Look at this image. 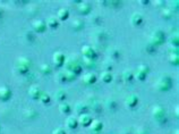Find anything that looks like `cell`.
Segmentation results:
<instances>
[{
	"mask_svg": "<svg viewBox=\"0 0 179 134\" xmlns=\"http://www.w3.org/2000/svg\"><path fill=\"white\" fill-rule=\"evenodd\" d=\"M171 84H172L171 78L167 76V75H164V76L159 78V81L157 82V88L160 91H168L171 88Z\"/></svg>",
	"mask_w": 179,
	"mask_h": 134,
	"instance_id": "1",
	"label": "cell"
},
{
	"mask_svg": "<svg viewBox=\"0 0 179 134\" xmlns=\"http://www.w3.org/2000/svg\"><path fill=\"white\" fill-rule=\"evenodd\" d=\"M30 60L26 59V58H19L18 60H17V64H16V68H17V71L19 72V73H22V74H25V73H27L29 72V69H30Z\"/></svg>",
	"mask_w": 179,
	"mask_h": 134,
	"instance_id": "2",
	"label": "cell"
},
{
	"mask_svg": "<svg viewBox=\"0 0 179 134\" xmlns=\"http://www.w3.org/2000/svg\"><path fill=\"white\" fill-rule=\"evenodd\" d=\"M82 53L83 56L85 57V59H89V60H93L97 57V53L94 51V49L92 47H90V45H83Z\"/></svg>",
	"mask_w": 179,
	"mask_h": 134,
	"instance_id": "3",
	"label": "cell"
},
{
	"mask_svg": "<svg viewBox=\"0 0 179 134\" xmlns=\"http://www.w3.org/2000/svg\"><path fill=\"white\" fill-rule=\"evenodd\" d=\"M66 67H67V71L73 72V73H74L75 75H76V74H79V73L82 72V66H81V65H79L78 63L74 61V60H68Z\"/></svg>",
	"mask_w": 179,
	"mask_h": 134,
	"instance_id": "4",
	"label": "cell"
},
{
	"mask_svg": "<svg viewBox=\"0 0 179 134\" xmlns=\"http://www.w3.org/2000/svg\"><path fill=\"white\" fill-rule=\"evenodd\" d=\"M52 61L56 66H58V67L63 66V64H65V61H66L65 55H63L61 51H56L52 56Z\"/></svg>",
	"mask_w": 179,
	"mask_h": 134,
	"instance_id": "5",
	"label": "cell"
},
{
	"mask_svg": "<svg viewBox=\"0 0 179 134\" xmlns=\"http://www.w3.org/2000/svg\"><path fill=\"white\" fill-rule=\"evenodd\" d=\"M92 117L87 114H82V115H79V117L77 118V122L78 124H81L82 126H90L91 123H92Z\"/></svg>",
	"mask_w": 179,
	"mask_h": 134,
	"instance_id": "6",
	"label": "cell"
},
{
	"mask_svg": "<svg viewBox=\"0 0 179 134\" xmlns=\"http://www.w3.org/2000/svg\"><path fill=\"white\" fill-rule=\"evenodd\" d=\"M33 29L35 32H37V33H43V32L47 30L45 22H43V21H35V22L33 23Z\"/></svg>",
	"mask_w": 179,
	"mask_h": 134,
	"instance_id": "7",
	"label": "cell"
},
{
	"mask_svg": "<svg viewBox=\"0 0 179 134\" xmlns=\"http://www.w3.org/2000/svg\"><path fill=\"white\" fill-rule=\"evenodd\" d=\"M41 93H42L41 89L37 85H32L30 88V90H29V94H30V97L32 98V99H37V98H40Z\"/></svg>",
	"mask_w": 179,
	"mask_h": 134,
	"instance_id": "8",
	"label": "cell"
},
{
	"mask_svg": "<svg viewBox=\"0 0 179 134\" xmlns=\"http://www.w3.org/2000/svg\"><path fill=\"white\" fill-rule=\"evenodd\" d=\"M164 40V34L161 31H155L152 35V42L155 45H161Z\"/></svg>",
	"mask_w": 179,
	"mask_h": 134,
	"instance_id": "9",
	"label": "cell"
},
{
	"mask_svg": "<svg viewBox=\"0 0 179 134\" xmlns=\"http://www.w3.org/2000/svg\"><path fill=\"white\" fill-rule=\"evenodd\" d=\"M138 104V97L135 94H131L126 98V106L129 108H134L135 106H137Z\"/></svg>",
	"mask_w": 179,
	"mask_h": 134,
	"instance_id": "10",
	"label": "cell"
},
{
	"mask_svg": "<svg viewBox=\"0 0 179 134\" xmlns=\"http://www.w3.org/2000/svg\"><path fill=\"white\" fill-rule=\"evenodd\" d=\"M143 22V17L139 13H134L131 17V24L133 26H138L141 25Z\"/></svg>",
	"mask_w": 179,
	"mask_h": 134,
	"instance_id": "11",
	"label": "cell"
},
{
	"mask_svg": "<svg viewBox=\"0 0 179 134\" xmlns=\"http://www.w3.org/2000/svg\"><path fill=\"white\" fill-rule=\"evenodd\" d=\"M45 25H47V27H49V29H56V27H58V25H59V21H58V18H57L56 16H50V17L47 19Z\"/></svg>",
	"mask_w": 179,
	"mask_h": 134,
	"instance_id": "12",
	"label": "cell"
},
{
	"mask_svg": "<svg viewBox=\"0 0 179 134\" xmlns=\"http://www.w3.org/2000/svg\"><path fill=\"white\" fill-rule=\"evenodd\" d=\"M11 97V91L8 88H6V86H1L0 88V99L1 100H8L9 98Z\"/></svg>",
	"mask_w": 179,
	"mask_h": 134,
	"instance_id": "13",
	"label": "cell"
},
{
	"mask_svg": "<svg viewBox=\"0 0 179 134\" xmlns=\"http://www.w3.org/2000/svg\"><path fill=\"white\" fill-rule=\"evenodd\" d=\"M83 81L86 84H94V83L97 82V75L94 74V73H86L84 75V77H83Z\"/></svg>",
	"mask_w": 179,
	"mask_h": 134,
	"instance_id": "14",
	"label": "cell"
},
{
	"mask_svg": "<svg viewBox=\"0 0 179 134\" xmlns=\"http://www.w3.org/2000/svg\"><path fill=\"white\" fill-rule=\"evenodd\" d=\"M68 17H69V10L66 8H60L58 10V14H57V18L60 21H66Z\"/></svg>",
	"mask_w": 179,
	"mask_h": 134,
	"instance_id": "15",
	"label": "cell"
},
{
	"mask_svg": "<svg viewBox=\"0 0 179 134\" xmlns=\"http://www.w3.org/2000/svg\"><path fill=\"white\" fill-rule=\"evenodd\" d=\"M66 125H67V127L71 128V130L76 128V127L78 126L77 118H76V117H74V116H69V117L67 118V120H66Z\"/></svg>",
	"mask_w": 179,
	"mask_h": 134,
	"instance_id": "16",
	"label": "cell"
},
{
	"mask_svg": "<svg viewBox=\"0 0 179 134\" xmlns=\"http://www.w3.org/2000/svg\"><path fill=\"white\" fill-rule=\"evenodd\" d=\"M78 11L79 14H82V15H87L91 11V6L89 4H86V2H81L78 5Z\"/></svg>",
	"mask_w": 179,
	"mask_h": 134,
	"instance_id": "17",
	"label": "cell"
},
{
	"mask_svg": "<svg viewBox=\"0 0 179 134\" xmlns=\"http://www.w3.org/2000/svg\"><path fill=\"white\" fill-rule=\"evenodd\" d=\"M153 116L155 117L157 119L162 118L164 116V109L161 107V106H157L153 108Z\"/></svg>",
	"mask_w": 179,
	"mask_h": 134,
	"instance_id": "18",
	"label": "cell"
},
{
	"mask_svg": "<svg viewBox=\"0 0 179 134\" xmlns=\"http://www.w3.org/2000/svg\"><path fill=\"white\" fill-rule=\"evenodd\" d=\"M91 127H92V130L94 132H100L102 128H103V124L101 120H97V119H94L92 120V123H91Z\"/></svg>",
	"mask_w": 179,
	"mask_h": 134,
	"instance_id": "19",
	"label": "cell"
},
{
	"mask_svg": "<svg viewBox=\"0 0 179 134\" xmlns=\"http://www.w3.org/2000/svg\"><path fill=\"white\" fill-rule=\"evenodd\" d=\"M101 81L105 83H110L112 81V74L110 72L105 71L101 74Z\"/></svg>",
	"mask_w": 179,
	"mask_h": 134,
	"instance_id": "20",
	"label": "cell"
},
{
	"mask_svg": "<svg viewBox=\"0 0 179 134\" xmlns=\"http://www.w3.org/2000/svg\"><path fill=\"white\" fill-rule=\"evenodd\" d=\"M59 112L61 114H68V112H70V106L67 104V102H60L59 104Z\"/></svg>",
	"mask_w": 179,
	"mask_h": 134,
	"instance_id": "21",
	"label": "cell"
},
{
	"mask_svg": "<svg viewBox=\"0 0 179 134\" xmlns=\"http://www.w3.org/2000/svg\"><path fill=\"white\" fill-rule=\"evenodd\" d=\"M169 63L173 65V66H178L179 64V57H178V53H170V56H169Z\"/></svg>",
	"mask_w": 179,
	"mask_h": 134,
	"instance_id": "22",
	"label": "cell"
},
{
	"mask_svg": "<svg viewBox=\"0 0 179 134\" xmlns=\"http://www.w3.org/2000/svg\"><path fill=\"white\" fill-rule=\"evenodd\" d=\"M133 77H134V73H133L131 71H129V69L124 71V73H123L124 81H126V82H128V81H131V80H133Z\"/></svg>",
	"mask_w": 179,
	"mask_h": 134,
	"instance_id": "23",
	"label": "cell"
},
{
	"mask_svg": "<svg viewBox=\"0 0 179 134\" xmlns=\"http://www.w3.org/2000/svg\"><path fill=\"white\" fill-rule=\"evenodd\" d=\"M56 99L58 101H65V99H66V92L63 91V90H58L56 92Z\"/></svg>",
	"mask_w": 179,
	"mask_h": 134,
	"instance_id": "24",
	"label": "cell"
},
{
	"mask_svg": "<svg viewBox=\"0 0 179 134\" xmlns=\"http://www.w3.org/2000/svg\"><path fill=\"white\" fill-rule=\"evenodd\" d=\"M40 101H41L42 104H49L50 102V100H51V98H50V96H49L47 92H42L41 93V96H40Z\"/></svg>",
	"mask_w": 179,
	"mask_h": 134,
	"instance_id": "25",
	"label": "cell"
},
{
	"mask_svg": "<svg viewBox=\"0 0 179 134\" xmlns=\"http://www.w3.org/2000/svg\"><path fill=\"white\" fill-rule=\"evenodd\" d=\"M76 112H78L79 115H82V114H86V112H87V107H86V104H78L77 106H76Z\"/></svg>",
	"mask_w": 179,
	"mask_h": 134,
	"instance_id": "26",
	"label": "cell"
},
{
	"mask_svg": "<svg viewBox=\"0 0 179 134\" xmlns=\"http://www.w3.org/2000/svg\"><path fill=\"white\" fill-rule=\"evenodd\" d=\"M63 75H65V77H66V81H73V80L76 77V75L70 71L63 72Z\"/></svg>",
	"mask_w": 179,
	"mask_h": 134,
	"instance_id": "27",
	"label": "cell"
},
{
	"mask_svg": "<svg viewBox=\"0 0 179 134\" xmlns=\"http://www.w3.org/2000/svg\"><path fill=\"white\" fill-rule=\"evenodd\" d=\"M170 43H171V45H173V47H178V34L175 33L173 35H171V37H170Z\"/></svg>",
	"mask_w": 179,
	"mask_h": 134,
	"instance_id": "28",
	"label": "cell"
},
{
	"mask_svg": "<svg viewBox=\"0 0 179 134\" xmlns=\"http://www.w3.org/2000/svg\"><path fill=\"white\" fill-rule=\"evenodd\" d=\"M137 71L141 72V73H143L144 75H147L149 74V72H150V68H149V66H146V65H139Z\"/></svg>",
	"mask_w": 179,
	"mask_h": 134,
	"instance_id": "29",
	"label": "cell"
},
{
	"mask_svg": "<svg viewBox=\"0 0 179 134\" xmlns=\"http://www.w3.org/2000/svg\"><path fill=\"white\" fill-rule=\"evenodd\" d=\"M41 71L43 74H50L51 73V67L47 65V64H43V65H41Z\"/></svg>",
	"mask_w": 179,
	"mask_h": 134,
	"instance_id": "30",
	"label": "cell"
},
{
	"mask_svg": "<svg viewBox=\"0 0 179 134\" xmlns=\"http://www.w3.org/2000/svg\"><path fill=\"white\" fill-rule=\"evenodd\" d=\"M134 77H136L138 80V81H144L146 78V75H144L143 73H141V72L136 71L134 73Z\"/></svg>",
	"mask_w": 179,
	"mask_h": 134,
	"instance_id": "31",
	"label": "cell"
},
{
	"mask_svg": "<svg viewBox=\"0 0 179 134\" xmlns=\"http://www.w3.org/2000/svg\"><path fill=\"white\" fill-rule=\"evenodd\" d=\"M162 15L166 17V18H169V17H171L172 15V11L170 10V9H164L163 13H162Z\"/></svg>",
	"mask_w": 179,
	"mask_h": 134,
	"instance_id": "32",
	"label": "cell"
},
{
	"mask_svg": "<svg viewBox=\"0 0 179 134\" xmlns=\"http://www.w3.org/2000/svg\"><path fill=\"white\" fill-rule=\"evenodd\" d=\"M52 134H66V132H65V130H63V128H61V127H58V128H56V130L53 131Z\"/></svg>",
	"mask_w": 179,
	"mask_h": 134,
	"instance_id": "33",
	"label": "cell"
},
{
	"mask_svg": "<svg viewBox=\"0 0 179 134\" xmlns=\"http://www.w3.org/2000/svg\"><path fill=\"white\" fill-rule=\"evenodd\" d=\"M58 78H59V81H61V82H65V81H66V77H65L63 73H59V74H58Z\"/></svg>",
	"mask_w": 179,
	"mask_h": 134,
	"instance_id": "34",
	"label": "cell"
},
{
	"mask_svg": "<svg viewBox=\"0 0 179 134\" xmlns=\"http://www.w3.org/2000/svg\"><path fill=\"white\" fill-rule=\"evenodd\" d=\"M139 2H141V4H142V5H145V4H147L149 1H139Z\"/></svg>",
	"mask_w": 179,
	"mask_h": 134,
	"instance_id": "35",
	"label": "cell"
},
{
	"mask_svg": "<svg viewBox=\"0 0 179 134\" xmlns=\"http://www.w3.org/2000/svg\"><path fill=\"white\" fill-rule=\"evenodd\" d=\"M178 106H177V107H176V114H177V116H178Z\"/></svg>",
	"mask_w": 179,
	"mask_h": 134,
	"instance_id": "36",
	"label": "cell"
},
{
	"mask_svg": "<svg viewBox=\"0 0 179 134\" xmlns=\"http://www.w3.org/2000/svg\"><path fill=\"white\" fill-rule=\"evenodd\" d=\"M175 134H178V131H176V133Z\"/></svg>",
	"mask_w": 179,
	"mask_h": 134,
	"instance_id": "37",
	"label": "cell"
}]
</instances>
